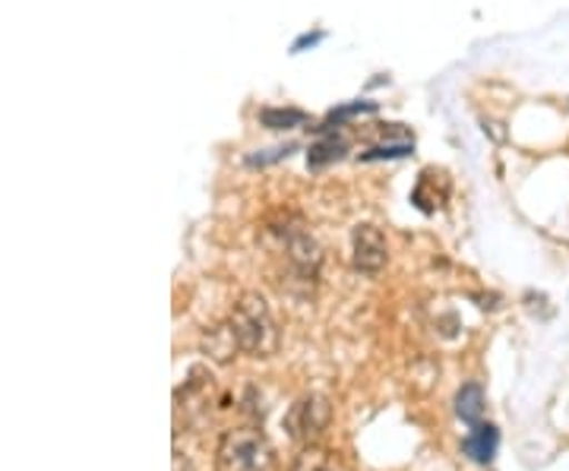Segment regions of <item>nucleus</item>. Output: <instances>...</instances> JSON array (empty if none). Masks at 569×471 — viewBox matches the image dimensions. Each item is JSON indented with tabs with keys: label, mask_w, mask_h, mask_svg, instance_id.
Listing matches in <instances>:
<instances>
[{
	"label": "nucleus",
	"mask_w": 569,
	"mask_h": 471,
	"mask_svg": "<svg viewBox=\"0 0 569 471\" xmlns=\"http://www.w3.org/2000/svg\"><path fill=\"white\" fill-rule=\"evenodd\" d=\"M228 323H231L238 342H241V351L250 354V358H272L279 351V327H276V320L269 313L263 294L244 291L234 301Z\"/></svg>",
	"instance_id": "nucleus-1"
},
{
	"label": "nucleus",
	"mask_w": 569,
	"mask_h": 471,
	"mask_svg": "<svg viewBox=\"0 0 569 471\" xmlns=\"http://www.w3.org/2000/svg\"><path fill=\"white\" fill-rule=\"evenodd\" d=\"M216 471H279V455L260 428H231L216 447Z\"/></svg>",
	"instance_id": "nucleus-2"
},
{
	"label": "nucleus",
	"mask_w": 569,
	"mask_h": 471,
	"mask_svg": "<svg viewBox=\"0 0 569 471\" xmlns=\"http://www.w3.org/2000/svg\"><path fill=\"white\" fill-rule=\"evenodd\" d=\"M272 234H276V241L282 247L284 260H288L291 272H295L298 279H305V282H313V279L320 275L323 250L317 244V238L307 231L305 222H301L295 212H284L282 222L272 226Z\"/></svg>",
	"instance_id": "nucleus-3"
},
{
	"label": "nucleus",
	"mask_w": 569,
	"mask_h": 471,
	"mask_svg": "<svg viewBox=\"0 0 569 471\" xmlns=\"http://www.w3.org/2000/svg\"><path fill=\"white\" fill-rule=\"evenodd\" d=\"M332 424V402L320 392H307L301 399H295L282 418V428L288 440H295L298 447L317 443Z\"/></svg>",
	"instance_id": "nucleus-4"
},
{
	"label": "nucleus",
	"mask_w": 569,
	"mask_h": 471,
	"mask_svg": "<svg viewBox=\"0 0 569 471\" xmlns=\"http://www.w3.org/2000/svg\"><path fill=\"white\" fill-rule=\"evenodd\" d=\"M389 247L383 231L377 226H358L351 231V267L365 275H377L380 269L387 267Z\"/></svg>",
	"instance_id": "nucleus-5"
},
{
	"label": "nucleus",
	"mask_w": 569,
	"mask_h": 471,
	"mask_svg": "<svg viewBox=\"0 0 569 471\" xmlns=\"http://www.w3.org/2000/svg\"><path fill=\"white\" fill-rule=\"evenodd\" d=\"M200 345H203L206 358L216 361V364H231L238 358V351H241V342H238L231 323H219V327L206 329Z\"/></svg>",
	"instance_id": "nucleus-6"
},
{
	"label": "nucleus",
	"mask_w": 569,
	"mask_h": 471,
	"mask_svg": "<svg viewBox=\"0 0 569 471\" xmlns=\"http://www.w3.org/2000/svg\"><path fill=\"white\" fill-rule=\"evenodd\" d=\"M497 443H500V433H497L493 424H471V433L462 440V452L471 462L488 465L493 452H497Z\"/></svg>",
	"instance_id": "nucleus-7"
},
{
	"label": "nucleus",
	"mask_w": 569,
	"mask_h": 471,
	"mask_svg": "<svg viewBox=\"0 0 569 471\" xmlns=\"http://www.w3.org/2000/svg\"><path fill=\"white\" fill-rule=\"evenodd\" d=\"M288 471H342V462L332 450H326L320 443L301 447V452L291 459Z\"/></svg>",
	"instance_id": "nucleus-8"
},
{
	"label": "nucleus",
	"mask_w": 569,
	"mask_h": 471,
	"mask_svg": "<svg viewBox=\"0 0 569 471\" xmlns=\"http://www.w3.org/2000/svg\"><path fill=\"white\" fill-rule=\"evenodd\" d=\"M456 414L466 424H481V418H485V390L478 383H466L462 390L456 392Z\"/></svg>",
	"instance_id": "nucleus-9"
},
{
	"label": "nucleus",
	"mask_w": 569,
	"mask_h": 471,
	"mask_svg": "<svg viewBox=\"0 0 569 471\" xmlns=\"http://www.w3.org/2000/svg\"><path fill=\"white\" fill-rule=\"evenodd\" d=\"M260 121L269 130H288V127H298V123L305 121V114L295 111V108H266L263 114H260Z\"/></svg>",
	"instance_id": "nucleus-10"
},
{
	"label": "nucleus",
	"mask_w": 569,
	"mask_h": 471,
	"mask_svg": "<svg viewBox=\"0 0 569 471\" xmlns=\"http://www.w3.org/2000/svg\"><path fill=\"white\" fill-rule=\"evenodd\" d=\"M346 152V143L342 140H329V143H320L310 149V164H323L329 159H339Z\"/></svg>",
	"instance_id": "nucleus-11"
}]
</instances>
